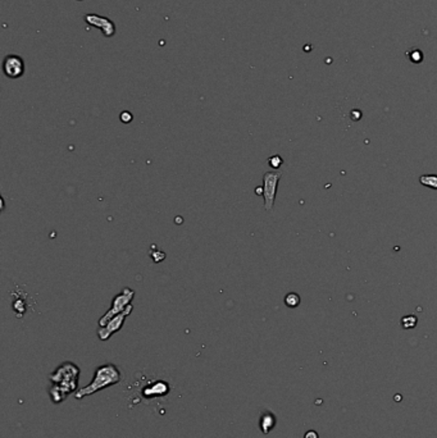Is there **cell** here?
Listing matches in <instances>:
<instances>
[{
	"instance_id": "cell-1",
	"label": "cell",
	"mask_w": 437,
	"mask_h": 438,
	"mask_svg": "<svg viewBox=\"0 0 437 438\" xmlns=\"http://www.w3.org/2000/svg\"><path fill=\"white\" fill-rule=\"evenodd\" d=\"M80 368L72 361H64L57 366L49 376L52 386L49 387V396L54 404L64 401L72 392H77Z\"/></svg>"
},
{
	"instance_id": "cell-2",
	"label": "cell",
	"mask_w": 437,
	"mask_h": 438,
	"mask_svg": "<svg viewBox=\"0 0 437 438\" xmlns=\"http://www.w3.org/2000/svg\"><path fill=\"white\" fill-rule=\"evenodd\" d=\"M121 379H122V373L116 364H103V365L95 368L93 381L86 387L78 388L77 392H75V397L77 400H82L86 396H90V395L97 394L102 389H105L107 387L114 386Z\"/></svg>"
},
{
	"instance_id": "cell-3",
	"label": "cell",
	"mask_w": 437,
	"mask_h": 438,
	"mask_svg": "<svg viewBox=\"0 0 437 438\" xmlns=\"http://www.w3.org/2000/svg\"><path fill=\"white\" fill-rule=\"evenodd\" d=\"M133 297H135V291L130 287H125L121 291L118 295H116L112 300V306L109 308V310L99 319V327H103L107 324L108 320L113 318V316L118 315V314L123 313V311L127 310L128 306L132 304Z\"/></svg>"
},
{
	"instance_id": "cell-4",
	"label": "cell",
	"mask_w": 437,
	"mask_h": 438,
	"mask_svg": "<svg viewBox=\"0 0 437 438\" xmlns=\"http://www.w3.org/2000/svg\"><path fill=\"white\" fill-rule=\"evenodd\" d=\"M282 177V172L271 171L263 174V199L264 209L271 212L273 209L274 200H276L277 187H279L280 178Z\"/></svg>"
},
{
	"instance_id": "cell-5",
	"label": "cell",
	"mask_w": 437,
	"mask_h": 438,
	"mask_svg": "<svg viewBox=\"0 0 437 438\" xmlns=\"http://www.w3.org/2000/svg\"><path fill=\"white\" fill-rule=\"evenodd\" d=\"M132 310H133V305L131 304V305L127 308V310L118 314V315L113 316L110 320L107 321L105 326L99 327V330H98V337H99V340L108 341L113 335H114V333H117L118 331H121V328H122L123 324H125L126 318L132 313Z\"/></svg>"
},
{
	"instance_id": "cell-6",
	"label": "cell",
	"mask_w": 437,
	"mask_h": 438,
	"mask_svg": "<svg viewBox=\"0 0 437 438\" xmlns=\"http://www.w3.org/2000/svg\"><path fill=\"white\" fill-rule=\"evenodd\" d=\"M3 72L7 77L12 78V80L22 77L25 75L24 59L16 54L7 55L3 60Z\"/></svg>"
},
{
	"instance_id": "cell-7",
	"label": "cell",
	"mask_w": 437,
	"mask_h": 438,
	"mask_svg": "<svg viewBox=\"0 0 437 438\" xmlns=\"http://www.w3.org/2000/svg\"><path fill=\"white\" fill-rule=\"evenodd\" d=\"M85 21L91 26L98 27L103 32L105 37H112L116 34V26L109 18L98 14H86Z\"/></svg>"
},
{
	"instance_id": "cell-8",
	"label": "cell",
	"mask_w": 437,
	"mask_h": 438,
	"mask_svg": "<svg viewBox=\"0 0 437 438\" xmlns=\"http://www.w3.org/2000/svg\"><path fill=\"white\" fill-rule=\"evenodd\" d=\"M168 392H169V384L164 381L153 382L150 386L145 387V388L143 389V395L145 397H148V399H151V397L166 396V395H168Z\"/></svg>"
},
{
	"instance_id": "cell-9",
	"label": "cell",
	"mask_w": 437,
	"mask_h": 438,
	"mask_svg": "<svg viewBox=\"0 0 437 438\" xmlns=\"http://www.w3.org/2000/svg\"><path fill=\"white\" fill-rule=\"evenodd\" d=\"M276 423H277V419H276V415H274L273 412L263 411L262 414H260V418H259L260 432L263 433V434H268V433H271V430L276 427Z\"/></svg>"
},
{
	"instance_id": "cell-10",
	"label": "cell",
	"mask_w": 437,
	"mask_h": 438,
	"mask_svg": "<svg viewBox=\"0 0 437 438\" xmlns=\"http://www.w3.org/2000/svg\"><path fill=\"white\" fill-rule=\"evenodd\" d=\"M419 182H421L422 186L437 190V174H422L419 177Z\"/></svg>"
},
{
	"instance_id": "cell-11",
	"label": "cell",
	"mask_w": 437,
	"mask_h": 438,
	"mask_svg": "<svg viewBox=\"0 0 437 438\" xmlns=\"http://www.w3.org/2000/svg\"><path fill=\"white\" fill-rule=\"evenodd\" d=\"M13 310L16 311V314H17V316H18V318H22V316H24V314L26 313V310H27L26 301H25L24 298H21V297H18L17 300H14L13 301Z\"/></svg>"
},
{
	"instance_id": "cell-12",
	"label": "cell",
	"mask_w": 437,
	"mask_h": 438,
	"mask_svg": "<svg viewBox=\"0 0 437 438\" xmlns=\"http://www.w3.org/2000/svg\"><path fill=\"white\" fill-rule=\"evenodd\" d=\"M285 305L289 308H296L300 305V296L295 292H290L285 296Z\"/></svg>"
},
{
	"instance_id": "cell-13",
	"label": "cell",
	"mask_w": 437,
	"mask_h": 438,
	"mask_svg": "<svg viewBox=\"0 0 437 438\" xmlns=\"http://www.w3.org/2000/svg\"><path fill=\"white\" fill-rule=\"evenodd\" d=\"M417 321H418V319H417L416 315L403 316L401 318V327H403L404 330H411V328L417 326Z\"/></svg>"
},
{
	"instance_id": "cell-14",
	"label": "cell",
	"mask_w": 437,
	"mask_h": 438,
	"mask_svg": "<svg viewBox=\"0 0 437 438\" xmlns=\"http://www.w3.org/2000/svg\"><path fill=\"white\" fill-rule=\"evenodd\" d=\"M268 164H269V167H271V168L279 169L280 167L284 164V159H282L280 155H273L268 159Z\"/></svg>"
},
{
	"instance_id": "cell-15",
	"label": "cell",
	"mask_w": 437,
	"mask_h": 438,
	"mask_svg": "<svg viewBox=\"0 0 437 438\" xmlns=\"http://www.w3.org/2000/svg\"><path fill=\"white\" fill-rule=\"evenodd\" d=\"M120 120H121V122H123V123H130L131 121L133 120V116L131 114V113L128 112V110H125V112L121 113Z\"/></svg>"
},
{
	"instance_id": "cell-16",
	"label": "cell",
	"mask_w": 437,
	"mask_h": 438,
	"mask_svg": "<svg viewBox=\"0 0 437 438\" xmlns=\"http://www.w3.org/2000/svg\"><path fill=\"white\" fill-rule=\"evenodd\" d=\"M304 438H319L318 437V433L315 430H308L304 434Z\"/></svg>"
},
{
	"instance_id": "cell-17",
	"label": "cell",
	"mask_w": 437,
	"mask_h": 438,
	"mask_svg": "<svg viewBox=\"0 0 437 438\" xmlns=\"http://www.w3.org/2000/svg\"><path fill=\"white\" fill-rule=\"evenodd\" d=\"M255 194L260 195V196H263V186H259L255 189Z\"/></svg>"
}]
</instances>
